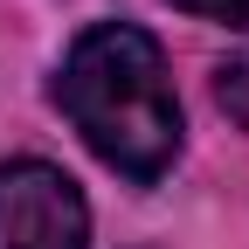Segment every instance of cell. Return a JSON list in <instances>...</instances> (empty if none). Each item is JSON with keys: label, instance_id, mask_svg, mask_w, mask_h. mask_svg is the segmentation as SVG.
I'll return each instance as SVG.
<instances>
[{"label": "cell", "instance_id": "6da1fadb", "mask_svg": "<svg viewBox=\"0 0 249 249\" xmlns=\"http://www.w3.org/2000/svg\"><path fill=\"white\" fill-rule=\"evenodd\" d=\"M55 104L70 111L83 145L124 180H160L180 152V97L166 76L160 42L132 21H97L83 28L76 49L62 55Z\"/></svg>", "mask_w": 249, "mask_h": 249}, {"label": "cell", "instance_id": "7a4b0ae2", "mask_svg": "<svg viewBox=\"0 0 249 249\" xmlns=\"http://www.w3.org/2000/svg\"><path fill=\"white\" fill-rule=\"evenodd\" d=\"M0 249H90V208L62 166H0Z\"/></svg>", "mask_w": 249, "mask_h": 249}, {"label": "cell", "instance_id": "3957f363", "mask_svg": "<svg viewBox=\"0 0 249 249\" xmlns=\"http://www.w3.org/2000/svg\"><path fill=\"white\" fill-rule=\"evenodd\" d=\"M214 104H222L235 124H249V49H235L222 70H214Z\"/></svg>", "mask_w": 249, "mask_h": 249}, {"label": "cell", "instance_id": "277c9868", "mask_svg": "<svg viewBox=\"0 0 249 249\" xmlns=\"http://www.w3.org/2000/svg\"><path fill=\"white\" fill-rule=\"evenodd\" d=\"M180 14H201V21H222V28H249V0H173Z\"/></svg>", "mask_w": 249, "mask_h": 249}]
</instances>
